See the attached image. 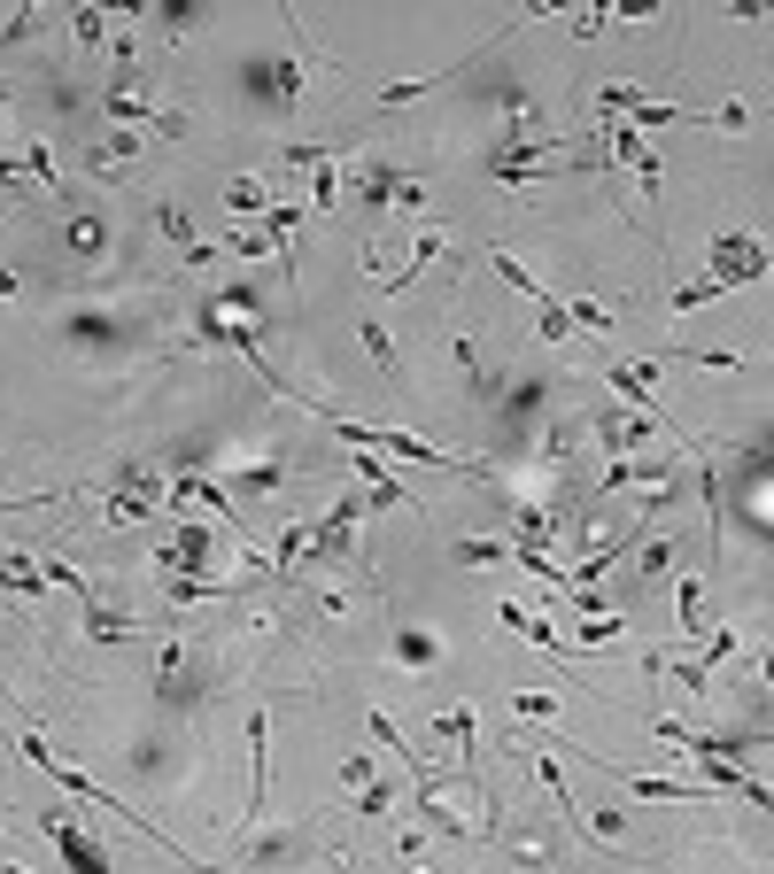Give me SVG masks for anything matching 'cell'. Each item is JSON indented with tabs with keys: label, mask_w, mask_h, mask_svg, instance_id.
Masks as SVG:
<instances>
[{
	"label": "cell",
	"mask_w": 774,
	"mask_h": 874,
	"mask_svg": "<svg viewBox=\"0 0 774 874\" xmlns=\"http://www.w3.org/2000/svg\"><path fill=\"white\" fill-rule=\"evenodd\" d=\"M39 820H47V836L62 844V859H70V867H109V851L93 844V836H78V828H70L62 813H39Z\"/></svg>",
	"instance_id": "1"
},
{
	"label": "cell",
	"mask_w": 774,
	"mask_h": 874,
	"mask_svg": "<svg viewBox=\"0 0 774 874\" xmlns=\"http://www.w3.org/2000/svg\"><path fill=\"white\" fill-rule=\"evenodd\" d=\"M155 225L171 233V248H179L186 263H209V256H217V248H202V240H194V225H186V209H179V202H163V209H155Z\"/></svg>",
	"instance_id": "4"
},
{
	"label": "cell",
	"mask_w": 774,
	"mask_h": 874,
	"mask_svg": "<svg viewBox=\"0 0 774 874\" xmlns=\"http://www.w3.org/2000/svg\"><path fill=\"white\" fill-rule=\"evenodd\" d=\"M248 743H256V766H248V820H264V743H271V712H248Z\"/></svg>",
	"instance_id": "2"
},
{
	"label": "cell",
	"mask_w": 774,
	"mask_h": 874,
	"mask_svg": "<svg viewBox=\"0 0 774 874\" xmlns=\"http://www.w3.org/2000/svg\"><path fill=\"white\" fill-rule=\"evenodd\" d=\"M612 8H620L627 24H651V16H658V0H612Z\"/></svg>",
	"instance_id": "6"
},
{
	"label": "cell",
	"mask_w": 774,
	"mask_h": 874,
	"mask_svg": "<svg viewBox=\"0 0 774 874\" xmlns=\"http://www.w3.org/2000/svg\"><path fill=\"white\" fill-rule=\"evenodd\" d=\"M697 612H705V588L682 581V635H697Z\"/></svg>",
	"instance_id": "5"
},
{
	"label": "cell",
	"mask_w": 774,
	"mask_h": 874,
	"mask_svg": "<svg viewBox=\"0 0 774 874\" xmlns=\"http://www.w3.org/2000/svg\"><path fill=\"white\" fill-rule=\"evenodd\" d=\"M357 341L372 349V364H380V379H387V387H411V379H403V356H395V341L380 333V318H357Z\"/></svg>",
	"instance_id": "3"
},
{
	"label": "cell",
	"mask_w": 774,
	"mask_h": 874,
	"mask_svg": "<svg viewBox=\"0 0 774 874\" xmlns=\"http://www.w3.org/2000/svg\"><path fill=\"white\" fill-rule=\"evenodd\" d=\"M109 8H117V16H140V8H148V0H109Z\"/></svg>",
	"instance_id": "7"
}]
</instances>
